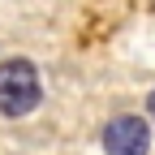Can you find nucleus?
<instances>
[{
	"label": "nucleus",
	"mask_w": 155,
	"mask_h": 155,
	"mask_svg": "<svg viewBox=\"0 0 155 155\" xmlns=\"http://www.w3.org/2000/svg\"><path fill=\"white\" fill-rule=\"evenodd\" d=\"M43 99V82L30 61H0V116H26Z\"/></svg>",
	"instance_id": "f257e3e1"
},
{
	"label": "nucleus",
	"mask_w": 155,
	"mask_h": 155,
	"mask_svg": "<svg viewBox=\"0 0 155 155\" xmlns=\"http://www.w3.org/2000/svg\"><path fill=\"white\" fill-rule=\"evenodd\" d=\"M104 151L108 155H147L151 151V129L142 116H112L104 125Z\"/></svg>",
	"instance_id": "f03ea898"
},
{
	"label": "nucleus",
	"mask_w": 155,
	"mask_h": 155,
	"mask_svg": "<svg viewBox=\"0 0 155 155\" xmlns=\"http://www.w3.org/2000/svg\"><path fill=\"white\" fill-rule=\"evenodd\" d=\"M147 104H151V116H155V91H151V99H147Z\"/></svg>",
	"instance_id": "7ed1b4c3"
}]
</instances>
